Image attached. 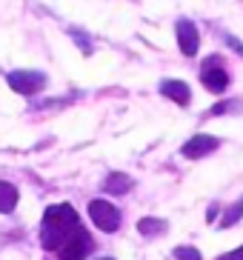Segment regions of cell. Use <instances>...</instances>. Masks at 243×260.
I'll return each instance as SVG.
<instances>
[{"label":"cell","mask_w":243,"mask_h":260,"mask_svg":"<svg viewBox=\"0 0 243 260\" xmlns=\"http://www.w3.org/2000/svg\"><path fill=\"white\" fill-rule=\"evenodd\" d=\"M77 226H80V217H77V212L69 206V203L49 206L43 214V226H40V243H43V249L57 252L63 246V240H66Z\"/></svg>","instance_id":"cell-1"},{"label":"cell","mask_w":243,"mask_h":260,"mask_svg":"<svg viewBox=\"0 0 243 260\" xmlns=\"http://www.w3.org/2000/svg\"><path fill=\"white\" fill-rule=\"evenodd\" d=\"M95 249V240L89 237V232H83V226H77L72 235L63 240V246L57 249L60 260H86Z\"/></svg>","instance_id":"cell-2"},{"label":"cell","mask_w":243,"mask_h":260,"mask_svg":"<svg viewBox=\"0 0 243 260\" xmlns=\"http://www.w3.org/2000/svg\"><path fill=\"white\" fill-rule=\"evenodd\" d=\"M6 83L12 92L29 98V94H38L46 86V75L43 72H35V69H17V72H9L6 75Z\"/></svg>","instance_id":"cell-3"},{"label":"cell","mask_w":243,"mask_h":260,"mask_svg":"<svg viewBox=\"0 0 243 260\" xmlns=\"http://www.w3.org/2000/svg\"><path fill=\"white\" fill-rule=\"evenodd\" d=\"M89 217L103 232H117V226H120V212H117V206H112L109 200H100V198L89 203Z\"/></svg>","instance_id":"cell-4"},{"label":"cell","mask_w":243,"mask_h":260,"mask_svg":"<svg viewBox=\"0 0 243 260\" xmlns=\"http://www.w3.org/2000/svg\"><path fill=\"white\" fill-rule=\"evenodd\" d=\"M221 63L223 60H218V57H209V60L200 66V80H203V86L209 92H226L229 89V75Z\"/></svg>","instance_id":"cell-5"},{"label":"cell","mask_w":243,"mask_h":260,"mask_svg":"<svg viewBox=\"0 0 243 260\" xmlns=\"http://www.w3.org/2000/svg\"><path fill=\"white\" fill-rule=\"evenodd\" d=\"M175 31H177V46H180V52L186 54V57H192V54H198L200 49V35H198V26L192 23L189 17H180L175 23Z\"/></svg>","instance_id":"cell-6"},{"label":"cell","mask_w":243,"mask_h":260,"mask_svg":"<svg viewBox=\"0 0 243 260\" xmlns=\"http://www.w3.org/2000/svg\"><path fill=\"white\" fill-rule=\"evenodd\" d=\"M221 146V140L218 138H212V135H195V138H189L186 143H183V149H180V154L183 157H189V160H198V157H206V154H212L215 149Z\"/></svg>","instance_id":"cell-7"},{"label":"cell","mask_w":243,"mask_h":260,"mask_svg":"<svg viewBox=\"0 0 243 260\" xmlns=\"http://www.w3.org/2000/svg\"><path fill=\"white\" fill-rule=\"evenodd\" d=\"M160 94L175 100L177 106H189L192 103V89L183 80H160Z\"/></svg>","instance_id":"cell-8"},{"label":"cell","mask_w":243,"mask_h":260,"mask_svg":"<svg viewBox=\"0 0 243 260\" xmlns=\"http://www.w3.org/2000/svg\"><path fill=\"white\" fill-rule=\"evenodd\" d=\"M129 189H132V177L120 175V172H112V175L103 180V191H106V194H126Z\"/></svg>","instance_id":"cell-9"},{"label":"cell","mask_w":243,"mask_h":260,"mask_svg":"<svg viewBox=\"0 0 243 260\" xmlns=\"http://www.w3.org/2000/svg\"><path fill=\"white\" fill-rule=\"evenodd\" d=\"M15 206H17V189L6 180H0V214L12 212Z\"/></svg>","instance_id":"cell-10"},{"label":"cell","mask_w":243,"mask_h":260,"mask_svg":"<svg viewBox=\"0 0 243 260\" xmlns=\"http://www.w3.org/2000/svg\"><path fill=\"white\" fill-rule=\"evenodd\" d=\"M137 232H140L143 237H158V235L166 232V223L158 220V217H143V220L137 223Z\"/></svg>","instance_id":"cell-11"},{"label":"cell","mask_w":243,"mask_h":260,"mask_svg":"<svg viewBox=\"0 0 243 260\" xmlns=\"http://www.w3.org/2000/svg\"><path fill=\"white\" fill-rule=\"evenodd\" d=\"M243 217V198H237L232 206H229V212L223 214V220H221V229H229V226H235L237 220Z\"/></svg>","instance_id":"cell-12"},{"label":"cell","mask_w":243,"mask_h":260,"mask_svg":"<svg viewBox=\"0 0 243 260\" xmlns=\"http://www.w3.org/2000/svg\"><path fill=\"white\" fill-rule=\"evenodd\" d=\"M175 257L177 260H203V257H200V252H198V249H192V246H177Z\"/></svg>","instance_id":"cell-13"},{"label":"cell","mask_w":243,"mask_h":260,"mask_svg":"<svg viewBox=\"0 0 243 260\" xmlns=\"http://www.w3.org/2000/svg\"><path fill=\"white\" fill-rule=\"evenodd\" d=\"M237 106H240V100H226V103L212 106V112H209V115H229V112H235Z\"/></svg>","instance_id":"cell-14"},{"label":"cell","mask_w":243,"mask_h":260,"mask_svg":"<svg viewBox=\"0 0 243 260\" xmlns=\"http://www.w3.org/2000/svg\"><path fill=\"white\" fill-rule=\"evenodd\" d=\"M218 260H243V246H237L235 252H226V254H221Z\"/></svg>","instance_id":"cell-15"},{"label":"cell","mask_w":243,"mask_h":260,"mask_svg":"<svg viewBox=\"0 0 243 260\" xmlns=\"http://www.w3.org/2000/svg\"><path fill=\"white\" fill-rule=\"evenodd\" d=\"M226 43H229V46H232V49H235L237 54H243V46H240V43H237L235 38H226Z\"/></svg>","instance_id":"cell-16"},{"label":"cell","mask_w":243,"mask_h":260,"mask_svg":"<svg viewBox=\"0 0 243 260\" xmlns=\"http://www.w3.org/2000/svg\"><path fill=\"white\" fill-rule=\"evenodd\" d=\"M98 260H114V257H98Z\"/></svg>","instance_id":"cell-17"}]
</instances>
